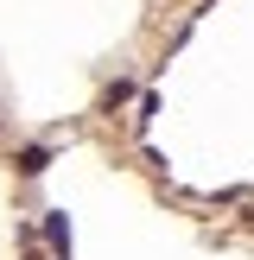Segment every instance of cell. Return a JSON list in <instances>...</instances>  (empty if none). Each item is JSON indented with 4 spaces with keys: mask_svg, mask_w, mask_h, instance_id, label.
I'll list each match as a JSON object with an SVG mask.
<instances>
[{
    "mask_svg": "<svg viewBox=\"0 0 254 260\" xmlns=\"http://www.w3.org/2000/svg\"><path fill=\"white\" fill-rule=\"evenodd\" d=\"M45 235H51V248H57V254H70V222H64V210H51Z\"/></svg>",
    "mask_w": 254,
    "mask_h": 260,
    "instance_id": "1",
    "label": "cell"
},
{
    "mask_svg": "<svg viewBox=\"0 0 254 260\" xmlns=\"http://www.w3.org/2000/svg\"><path fill=\"white\" fill-rule=\"evenodd\" d=\"M19 172H45V146H25L19 152Z\"/></svg>",
    "mask_w": 254,
    "mask_h": 260,
    "instance_id": "2",
    "label": "cell"
}]
</instances>
